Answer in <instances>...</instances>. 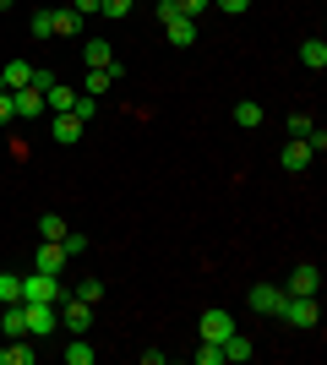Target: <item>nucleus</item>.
I'll list each match as a JSON object with an SVG mask.
<instances>
[{"instance_id": "obj_16", "label": "nucleus", "mask_w": 327, "mask_h": 365, "mask_svg": "<svg viewBox=\"0 0 327 365\" xmlns=\"http://www.w3.org/2000/svg\"><path fill=\"white\" fill-rule=\"evenodd\" d=\"M71 104H77V93H71V88H66V82H61V76H55V88H44V109H55V115H66V109H71Z\"/></svg>"}, {"instance_id": "obj_23", "label": "nucleus", "mask_w": 327, "mask_h": 365, "mask_svg": "<svg viewBox=\"0 0 327 365\" xmlns=\"http://www.w3.org/2000/svg\"><path fill=\"white\" fill-rule=\"evenodd\" d=\"M234 125H240V131H256V125H262V104H234Z\"/></svg>"}, {"instance_id": "obj_8", "label": "nucleus", "mask_w": 327, "mask_h": 365, "mask_svg": "<svg viewBox=\"0 0 327 365\" xmlns=\"http://www.w3.org/2000/svg\"><path fill=\"white\" fill-rule=\"evenodd\" d=\"M11 109H16V120H33V115H44V93H38V88H16Z\"/></svg>"}, {"instance_id": "obj_32", "label": "nucleus", "mask_w": 327, "mask_h": 365, "mask_svg": "<svg viewBox=\"0 0 327 365\" xmlns=\"http://www.w3.org/2000/svg\"><path fill=\"white\" fill-rule=\"evenodd\" d=\"M175 6H180V16H202L213 0H175Z\"/></svg>"}, {"instance_id": "obj_19", "label": "nucleus", "mask_w": 327, "mask_h": 365, "mask_svg": "<svg viewBox=\"0 0 327 365\" xmlns=\"http://www.w3.org/2000/svg\"><path fill=\"white\" fill-rule=\"evenodd\" d=\"M311 158H316V153L306 148V137H295L289 148H284V169H311Z\"/></svg>"}, {"instance_id": "obj_9", "label": "nucleus", "mask_w": 327, "mask_h": 365, "mask_svg": "<svg viewBox=\"0 0 327 365\" xmlns=\"http://www.w3.org/2000/svg\"><path fill=\"white\" fill-rule=\"evenodd\" d=\"M0 338H28V305H22V300L6 305V317H0Z\"/></svg>"}, {"instance_id": "obj_33", "label": "nucleus", "mask_w": 327, "mask_h": 365, "mask_svg": "<svg viewBox=\"0 0 327 365\" xmlns=\"http://www.w3.org/2000/svg\"><path fill=\"white\" fill-rule=\"evenodd\" d=\"M224 16H240V11H251V0H213Z\"/></svg>"}, {"instance_id": "obj_4", "label": "nucleus", "mask_w": 327, "mask_h": 365, "mask_svg": "<svg viewBox=\"0 0 327 365\" xmlns=\"http://www.w3.org/2000/svg\"><path fill=\"white\" fill-rule=\"evenodd\" d=\"M284 300H289V294H284L279 284H256V289L246 294V305H251V311H262V317H279Z\"/></svg>"}, {"instance_id": "obj_31", "label": "nucleus", "mask_w": 327, "mask_h": 365, "mask_svg": "<svg viewBox=\"0 0 327 365\" xmlns=\"http://www.w3.org/2000/svg\"><path fill=\"white\" fill-rule=\"evenodd\" d=\"M306 148H311V153H327V131H322V125H311V131H306Z\"/></svg>"}, {"instance_id": "obj_3", "label": "nucleus", "mask_w": 327, "mask_h": 365, "mask_svg": "<svg viewBox=\"0 0 327 365\" xmlns=\"http://www.w3.org/2000/svg\"><path fill=\"white\" fill-rule=\"evenodd\" d=\"M197 333H202V344H224V338L234 333V317L213 305V311H202V322H197Z\"/></svg>"}, {"instance_id": "obj_24", "label": "nucleus", "mask_w": 327, "mask_h": 365, "mask_svg": "<svg viewBox=\"0 0 327 365\" xmlns=\"http://www.w3.org/2000/svg\"><path fill=\"white\" fill-rule=\"evenodd\" d=\"M22 300V273H0V305Z\"/></svg>"}, {"instance_id": "obj_30", "label": "nucleus", "mask_w": 327, "mask_h": 365, "mask_svg": "<svg viewBox=\"0 0 327 365\" xmlns=\"http://www.w3.org/2000/svg\"><path fill=\"white\" fill-rule=\"evenodd\" d=\"M197 365H224V349H218V344H202V349H197Z\"/></svg>"}, {"instance_id": "obj_34", "label": "nucleus", "mask_w": 327, "mask_h": 365, "mask_svg": "<svg viewBox=\"0 0 327 365\" xmlns=\"http://www.w3.org/2000/svg\"><path fill=\"white\" fill-rule=\"evenodd\" d=\"M311 125H316L311 115H289V137H306V131H311Z\"/></svg>"}, {"instance_id": "obj_38", "label": "nucleus", "mask_w": 327, "mask_h": 365, "mask_svg": "<svg viewBox=\"0 0 327 365\" xmlns=\"http://www.w3.org/2000/svg\"><path fill=\"white\" fill-rule=\"evenodd\" d=\"M0 11H11V0H0Z\"/></svg>"}, {"instance_id": "obj_28", "label": "nucleus", "mask_w": 327, "mask_h": 365, "mask_svg": "<svg viewBox=\"0 0 327 365\" xmlns=\"http://www.w3.org/2000/svg\"><path fill=\"white\" fill-rule=\"evenodd\" d=\"M77 300L98 305V300H104V284H98V278H82V289H77Z\"/></svg>"}, {"instance_id": "obj_2", "label": "nucleus", "mask_w": 327, "mask_h": 365, "mask_svg": "<svg viewBox=\"0 0 327 365\" xmlns=\"http://www.w3.org/2000/svg\"><path fill=\"white\" fill-rule=\"evenodd\" d=\"M279 317L289 322V327H316V322H322V305H316V294H289Z\"/></svg>"}, {"instance_id": "obj_20", "label": "nucleus", "mask_w": 327, "mask_h": 365, "mask_svg": "<svg viewBox=\"0 0 327 365\" xmlns=\"http://www.w3.org/2000/svg\"><path fill=\"white\" fill-rule=\"evenodd\" d=\"M66 365H93V344H88V333H71V344H66Z\"/></svg>"}, {"instance_id": "obj_37", "label": "nucleus", "mask_w": 327, "mask_h": 365, "mask_svg": "<svg viewBox=\"0 0 327 365\" xmlns=\"http://www.w3.org/2000/svg\"><path fill=\"white\" fill-rule=\"evenodd\" d=\"M11 115H16V109H11V93H0V125L11 120Z\"/></svg>"}, {"instance_id": "obj_11", "label": "nucleus", "mask_w": 327, "mask_h": 365, "mask_svg": "<svg viewBox=\"0 0 327 365\" xmlns=\"http://www.w3.org/2000/svg\"><path fill=\"white\" fill-rule=\"evenodd\" d=\"M164 38H170V44H197V16H170V22H164Z\"/></svg>"}, {"instance_id": "obj_27", "label": "nucleus", "mask_w": 327, "mask_h": 365, "mask_svg": "<svg viewBox=\"0 0 327 365\" xmlns=\"http://www.w3.org/2000/svg\"><path fill=\"white\" fill-rule=\"evenodd\" d=\"M28 28H33V38H55V22H49V11H33Z\"/></svg>"}, {"instance_id": "obj_18", "label": "nucleus", "mask_w": 327, "mask_h": 365, "mask_svg": "<svg viewBox=\"0 0 327 365\" xmlns=\"http://www.w3.org/2000/svg\"><path fill=\"white\" fill-rule=\"evenodd\" d=\"M218 349H224V360L240 365V360H251V354H256V344H251V338H240V333H229L224 344H218Z\"/></svg>"}, {"instance_id": "obj_1", "label": "nucleus", "mask_w": 327, "mask_h": 365, "mask_svg": "<svg viewBox=\"0 0 327 365\" xmlns=\"http://www.w3.org/2000/svg\"><path fill=\"white\" fill-rule=\"evenodd\" d=\"M22 300H28V305H61L66 289H61V278H55V273H38V267H33V273L22 278Z\"/></svg>"}, {"instance_id": "obj_22", "label": "nucleus", "mask_w": 327, "mask_h": 365, "mask_svg": "<svg viewBox=\"0 0 327 365\" xmlns=\"http://www.w3.org/2000/svg\"><path fill=\"white\" fill-rule=\"evenodd\" d=\"M109 88H115V76H109V66H104V71H88V76H82V93H88V98H104Z\"/></svg>"}, {"instance_id": "obj_36", "label": "nucleus", "mask_w": 327, "mask_h": 365, "mask_svg": "<svg viewBox=\"0 0 327 365\" xmlns=\"http://www.w3.org/2000/svg\"><path fill=\"white\" fill-rule=\"evenodd\" d=\"M153 11H158V22H170V16H180V6H175V0H158Z\"/></svg>"}, {"instance_id": "obj_13", "label": "nucleus", "mask_w": 327, "mask_h": 365, "mask_svg": "<svg viewBox=\"0 0 327 365\" xmlns=\"http://www.w3.org/2000/svg\"><path fill=\"white\" fill-rule=\"evenodd\" d=\"M82 131H88V120H77L71 109H66V115H55V142H61V148H71V142H82Z\"/></svg>"}, {"instance_id": "obj_10", "label": "nucleus", "mask_w": 327, "mask_h": 365, "mask_svg": "<svg viewBox=\"0 0 327 365\" xmlns=\"http://www.w3.org/2000/svg\"><path fill=\"white\" fill-rule=\"evenodd\" d=\"M49 333H55V305H28V338H49Z\"/></svg>"}, {"instance_id": "obj_29", "label": "nucleus", "mask_w": 327, "mask_h": 365, "mask_svg": "<svg viewBox=\"0 0 327 365\" xmlns=\"http://www.w3.org/2000/svg\"><path fill=\"white\" fill-rule=\"evenodd\" d=\"M125 11H131V0H98V16H115V22H120Z\"/></svg>"}, {"instance_id": "obj_15", "label": "nucleus", "mask_w": 327, "mask_h": 365, "mask_svg": "<svg viewBox=\"0 0 327 365\" xmlns=\"http://www.w3.org/2000/svg\"><path fill=\"white\" fill-rule=\"evenodd\" d=\"M0 82H6V93L28 88V82H33V66H28V61H11V66H0Z\"/></svg>"}, {"instance_id": "obj_5", "label": "nucleus", "mask_w": 327, "mask_h": 365, "mask_svg": "<svg viewBox=\"0 0 327 365\" xmlns=\"http://www.w3.org/2000/svg\"><path fill=\"white\" fill-rule=\"evenodd\" d=\"M66 311H61V322H66V333H88V327H93V305L88 300H77V294H66Z\"/></svg>"}, {"instance_id": "obj_7", "label": "nucleus", "mask_w": 327, "mask_h": 365, "mask_svg": "<svg viewBox=\"0 0 327 365\" xmlns=\"http://www.w3.org/2000/svg\"><path fill=\"white\" fill-rule=\"evenodd\" d=\"M66 262H71V257H66V245H61V240H44V245H38V257H33V267H38V273H55V278H61Z\"/></svg>"}, {"instance_id": "obj_21", "label": "nucleus", "mask_w": 327, "mask_h": 365, "mask_svg": "<svg viewBox=\"0 0 327 365\" xmlns=\"http://www.w3.org/2000/svg\"><path fill=\"white\" fill-rule=\"evenodd\" d=\"M300 66H306V71H322L327 66V44L322 38H306V44H300Z\"/></svg>"}, {"instance_id": "obj_6", "label": "nucleus", "mask_w": 327, "mask_h": 365, "mask_svg": "<svg viewBox=\"0 0 327 365\" xmlns=\"http://www.w3.org/2000/svg\"><path fill=\"white\" fill-rule=\"evenodd\" d=\"M284 294H322V273H316L311 262H300L295 273H289V284H284Z\"/></svg>"}, {"instance_id": "obj_17", "label": "nucleus", "mask_w": 327, "mask_h": 365, "mask_svg": "<svg viewBox=\"0 0 327 365\" xmlns=\"http://www.w3.org/2000/svg\"><path fill=\"white\" fill-rule=\"evenodd\" d=\"M0 365H33V349L22 338H0Z\"/></svg>"}, {"instance_id": "obj_26", "label": "nucleus", "mask_w": 327, "mask_h": 365, "mask_svg": "<svg viewBox=\"0 0 327 365\" xmlns=\"http://www.w3.org/2000/svg\"><path fill=\"white\" fill-rule=\"evenodd\" d=\"M66 257H88V235H77V229H66Z\"/></svg>"}, {"instance_id": "obj_14", "label": "nucleus", "mask_w": 327, "mask_h": 365, "mask_svg": "<svg viewBox=\"0 0 327 365\" xmlns=\"http://www.w3.org/2000/svg\"><path fill=\"white\" fill-rule=\"evenodd\" d=\"M49 22H55V38H77V33H82V16L71 11V6H55Z\"/></svg>"}, {"instance_id": "obj_25", "label": "nucleus", "mask_w": 327, "mask_h": 365, "mask_svg": "<svg viewBox=\"0 0 327 365\" xmlns=\"http://www.w3.org/2000/svg\"><path fill=\"white\" fill-rule=\"evenodd\" d=\"M38 235H44V240H66V218L44 213V218H38Z\"/></svg>"}, {"instance_id": "obj_35", "label": "nucleus", "mask_w": 327, "mask_h": 365, "mask_svg": "<svg viewBox=\"0 0 327 365\" xmlns=\"http://www.w3.org/2000/svg\"><path fill=\"white\" fill-rule=\"evenodd\" d=\"M66 6H71L77 16H98V0H66Z\"/></svg>"}, {"instance_id": "obj_12", "label": "nucleus", "mask_w": 327, "mask_h": 365, "mask_svg": "<svg viewBox=\"0 0 327 365\" xmlns=\"http://www.w3.org/2000/svg\"><path fill=\"white\" fill-rule=\"evenodd\" d=\"M109 61H115V49H109L104 38H82V66H88V71H104Z\"/></svg>"}]
</instances>
